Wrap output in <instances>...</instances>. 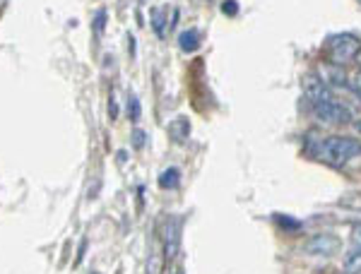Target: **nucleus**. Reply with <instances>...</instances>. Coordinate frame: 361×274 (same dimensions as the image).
Segmentation results:
<instances>
[{"mask_svg":"<svg viewBox=\"0 0 361 274\" xmlns=\"http://www.w3.org/2000/svg\"><path fill=\"white\" fill-rule=\"evenodd\" d=\"M128 113H130L133 120L140 118V101H137V96H128Z\"/></svg>","mask_w":361,"mask_h":274,"instance_id":"4468645a","label":"nucleus"},{"mask_svg":"<svg viewBox=\"0 0 361 274\" xmlns=\"http://www.w3.org/2000/svg\"><path fill=\"white\" fill-rule=\"evenodd\" d=\"M173 274H183V272H178V270H176V272H173Z\"/></svg>","mask_w":361,"mask_h":274,"instance_id":"412c9836","label":"nucleus"},{"mask_svg":"<svg viewBox=\"0 0 361 274\" xmlns=\"http://www.w3.org/2000/svg\"><path fill=\"white\" fill-rule=\"evenodd\" d=\"M325 54H328L330 63L335 66H345V63L357 61L361 54V42L352 34H335L325 42Z\"/></svg>","mask_w":361,"mask_h":274,"instance_id":"f03ea898","label":"nucleus"},{"mask_svg":"<svg viewBox=\"0 0 361 274\" xmlns=\"http://www.w3.org/2000/svg\"><path fill=\"white\" fill-rule=\"evenodd\" d=\"M347 87L361 99V70H359V73H354L352 77H349V85H347Z\"/></svg>","mask_w":361,"mask_h":274,"instance_id":"2eb2a0df","label":"nucleus"},{"mask_svg":"<svg viewBox=\"0 0 361 274\" xmlns=\"http://www.w3.org/2000/svg\"><path fill=\"white\" fill-rule=\"evenodd\" d=\"M342 207H352V209H361V192H349L340 200Z\"/></svg>","mask_w":361,"mask_h":274,"instance_id":"ddd939ff","label":"nucleus"},{"mask_svg":"<svg viewBox=\"0 0 361 274\" xmlns=\"http://www.w3.org/2000/svg\"><path fill=\"white\" fill-rule=\"evenodd\" d=\"M313 116L320 120V123H328V125H342V123H349L352 120V113L345 104H340L337 99L333 101H325V104H318V106H311Z\"/></svg>","mask_w":361,"mask_h":274,"instance_id":"7ed1b4c3","label":"nucleus"},{"mask_svg":"<svg viewBox=\"0 0 361 274\" xmlns=\"http://www.w3.org/2000/svg\"><path fill=\"white\" fill-rule=\"evenodd\" d=\"M349 238H352L354 246L361 248V224H354L352 226V233H349Z\"/></svg>","mask_w":361,"mask_h":274,"instance_id":"f3484780","label":"nucleus"},{"mask_svg":"<svg viewBox=\"0 0 361 274\" xmlns=\"http://www.w3.org/2000/svg\"><path fill=\"white\" fill-rule=\"evenodd\" d=\"M301 87H304V96L308 99V104L311 106H318V104H325V101H333L335 94L330 92V87L323 82V80L318 77V75H306L304 82H301Z\"/></svg>","mask_w":361,"mask_h":274,"instance_id":"20e7f679","label":"nucleus"},{"mask_svg":"<svg viewBox=\"0 0 361 274\" xmlns=\"http://www.w3.org/2000/svg\"><path fill=\"white\" fill-rule=\"evenodd\" d=\"M178 180H180L178 168H166V171H161V176H159V188L171 190V188H176V185H178Z\"/></svg>","mask_w":361,"mask_h":274,"instance_id":"9b49d317","label":"nucleus"},{"mask_svg":"<svg viewBox=\"0 0 361 274\" xmlns=\"http://www.w3.org/2000/svg\"><path fill=\"white\" fill-rule=\"evenodd\" d=\"M313 154L330 166H345L361 154V139L330 135V137L320 139L316 144V149H313Z\"/></svg>","mask_w":361,"mask_h":274,"instance_id":"f257e3e1","label":"nucleus"},{"mask_svg":"<svg viewBox=\"0 0 361 274\" xmlns=\"http://www.w3.org/2000/svg\"><path fill=\"white\" fill-rule=\"evenodd\" d=\"M222 13H224V15H231V17H234V15L238 13V5H236V0H226V3L222 5Z\"/></svg>","mask_w":361,"mask_h":274,"instance_id":"a211bd4d","label":"nucleus"},{"mask_svg":"<svg viewBox=\"0 0 361 274\" xmlns=\"http://www.w3.org/2000/svg\"><path fill=\"white\" fill-rule=\"evenodd\" d=\"M359 3H361V0H359Z\"/></svg>","mask_w":361,"mask_h":274,"instance_id":"4be33fe9","label":"nucleus"},{"mask_svg":"<svg viewBox=\"0 0 361 274\" xmlns=\"http://www.w3.org/2000/svg\"><path fill=\"white\" fill-rule=\"evenodd\" d=\"M161 238H164V260H173L180 248V219L178 217H169L164 221Z\"/></svg>","mask_w":361,"mask_h":274,"instance_id":"39448f33","label":"nucleus"},{"mask_svg":"<svg viewBox=\"0 0 361 274\" xmlns=\"http://www.w3.org/2000/svg\"><path fill=\"white\" fill-rule=\"evenodd\" d=\"M337 246H340V241H337L335 236H330V233H318V236H313L311 241L306 243L304 250L308 255H333Z\"/></svg>","mask_w":361,"mask_h":274,"instance_id":"423d86ee","label":"nucleus"},{"mask_svg":"<svg viewBox=\"0 0 361 274\" xmlns=\"http://www.w3.org/2000/svg\"><path fill=\"white\" fill-rule=\"evenodd\" d=\"M320 80H323L325 85H337V87H347L349 85V77L345 75V70H342V66H335V63H328V66L320 68Z\"/></svg>","mask_w":361,"mask_h":274,"instance_id":"0eeeda50","label":"nucleus"},{"mask_svg":"<svg viewBox=\"0 0 361 274\" xmlns=\"http://www.w3.org/2000/svg\"><path fill=\"white\" fill-rule=\"evenodd\" d=\"M178 46H180V51H185V54H193V51H197V46H200V34H197L195 29L180 32Z\"/></svg>","mask_w":361,"mask_h":274,"instance_id":"1a4fd4ad","label":"nucleus"},{"mask_svg":"<svg viewBox=\"0 0 361 274\" xmlns=\"http://www.w3.org/2000/svg\"><path fill=\"white\" fill-rule=\"evenodd\" d=\"M147 274H161V258L152 255V260L147 262Z\"/></svg>","mask_w":361,"mask_h":274,"instance_id":"dca6fc26","label":"nucleus"},{"mask_svg":"<svg viewBox=\"0 0 361 274\" xmlns=\"http://www.w3.org/2000/svg\"><path fill=\"white\" fill-rule=\"evenodd\" d=\"M133 137H135V139H133V142H135V147H142V144H145V132L135 130V132H133Z\"/></svg>","mask_w":361,"mask_h":274,"instance_id":"6ab92c4d","label":"nucleus"},{"mask_svg":"<svg viewBox=\"0 0 361 274\" xmlns=\"http://www.w3.org/2000/svg\"><path fill=\"white\" fill-rule=\"evenodd\" d=\"M345 270H347L349 274H359V272H361V248H357L354 253H349V255H347Z\"/></svg>","mask_w":361,"mask_h":274,"instance_id":"f8f14e48","label":"nucleus"},{"mask_svg":"<svg viewBox=\"0 0 361 274\" xmlns=\"http://www.w3.org/2000/svg\"><path fill=\"white\" fill-rule=\"evenodd\" d=\"M164 15H169V8H154L152 10V27H154V32L159 34V37H164L166 27H171V22H166Z\"/></svg>","mask_w":361,"mask_h":274,"instance_id":"9d476101","label":"nucleus"},{"mask_svg":"<svg viewBox=\"0 0 361 274\" xmlns=\"http://www.w3.org/2000/svg\"><path fill=\"white\" fill-rule=\"evenodd\" d=\"M169 135H171L176 142H183V139H188L190 135V123H188V118H173L171 123H169Z\"/></svg>","mask_w":361,"mask_h":274,"instance_id":"6e6552de","label":"nucleus"},{"mask_svg":"<svg viewBox=\"0 0 361 274\" xmlns=\"http://www.w3.org/2000/svg\"><path fill=\"white\" fill-rule=\"evenodd\" d=\"M352 125H354V130H357V132H359V135H361V120H354V123H352Z\"/></svg>","mask_w":361,"mask_h":274,"instance_id":"aec40b11","label":"nucleus"}]
</instances>
